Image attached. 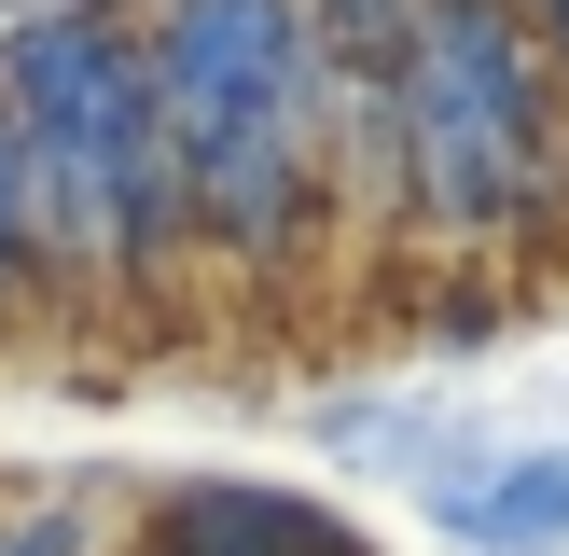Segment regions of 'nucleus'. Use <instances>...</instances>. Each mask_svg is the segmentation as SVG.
Masks as SVG:
<instances>
[{
  "label": "nucleus",
  "instance_id": "2",
  "mask_svg": "<svg viewBox=\"0 0 569 556\" xmlns=\"http://www.w3.org/2000/svg\"><path fill=\"white\" fill-rule=\"evenodd\" d=\"M389 111H403V195L431 222H515L556 181V111L542 56H528L515 0H417L403 56H389Z\"/></svg>",
  "mask_w": 569,
  "mask_h": 556
},
{
  "label": "nucleus",
  "instance_id": "6",
  "mask_svg": "<svg viewBox=\"0 0 569 556\" xmlns=\"http://www.w3.org/2000/svg\"><path fill=\"white\" fill-rule=\"evenodd\" d=\"M306 28H320L348 70H389V56H403V28H417V0H306Z\"/></svg>",
  "mask_w": 569,
  "mask_h": 556
},
{
  "label": "nucleus",
  "instance_id": "5",
  "mask_svg": "<svg viewBox=\"0 0 569 556\" xmlns=\"http://www.w3.org/2000/svg\"><path fill=\"white\" fill-rule=\"evenodd\" d=\"M320 445H333V459H389V473H431L459 431H445L431 404H320Z\"/></svg>",
  "mask_w": 569,
  "mask_h": 556
},
{
  "label": "nucleus",
  "instance_id": "3",
  "mask_svg": "<svg viewBox=\"0 0 569 556\" xmlns=\"http://www.w3.org/2000/svg\"><path fill=\"white\" fill-rule=\"evenodd\" d=\"M139 556H376L333 500L306 487H250V473H194L139 515Z\"/></svg>",
  "mask_w": 569,
  "mask_h": 556
},
{
  "label": "nucleus",
  "instance_id": "1",
  "mask_svg": "<svg viewBox=\"0 0 569 556\" xmlns=\"http://www.w3.org/2000/svg\"><path fill=\"white\" fill-rule=\"evenodd\" d=\"M306 42H320L306 0H167V42H153L194 222H222L250 265L292 237V195H306V70H320Z\"/></svg>",
  "mask_w": 569,
  "mask_h": 556
},
{
  "label": "nucleus",
  "instance_id": "4",
  "mask_svg": "<svg viewBox=\"0 0 569 556\" xmlns=\"http://www.w3.org/2000/svg\"><path fill=\"white\" fill-rule=\"evenodd\" d=\"M431 528L472 543V556H569V445H528V459L445 445L431 459Z\"/></svg>",
  "mask_w": 569,
  "mask_h": 556
},
{
  "label": "nucleus",
  "instance_id": "8",
  "mask_svg": "<svg viewBox=\"0 0 569 556\" xmlns=\"http://www.w3.org/2000/svg\"><path fill=\"white\" fill-rule=\"evenodd\" d=\"M28 265V181H14V98H0V292Z\"/></svg>",
  "mask_w": 569,
  "mask_h": 556
},
{
  "label": "nucleus",
  "instance_id": "7",
  "mask_svg": "<svg viewBox=\"0 0 569 556\" xmlns=\"http://www.w3.org/2000/svg\"><path fill=\"white\" fill-rule=\"evenodd\" d=\"M83 543H98L83 500H28V515H0V556H83Z\"/></svg>",
  "mask_w": 569,
  "mask_h": 556
}]
</instances>
